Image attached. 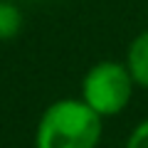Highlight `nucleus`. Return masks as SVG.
Instances as JSON below:
<instances>
[{
    "mask_svg": "<svg viewBox=\"0 0 148 148\" xmlns=\"http://www.w3.org/2000/svg\"><path fill=\"white\" fill-rule=\"evenodd\" d=\"M104 119L82 99H57L42 111L35 128V148H96Z\"/></svg>",
    "mask_w": 148,
    "mask_h": 148,
    "instance_id": "f257e3e1",
    "label": "nucleus"
},
{
    "mask_svg": "<svg viewBox=\"0 0 148 148\" xmlns=\"http://www.w3.org/2000/svg\"><path fill=\"white\" fill-rule=\"evenodd\" d=\"M133 86H136V82L126 64L104 59V62H96L84 74L79 99L86 101L101 119H109L121 114L128 106Z\"/></svg>",
    "mask_w": 148,
    "mask_h": 148,
    "instance_id": "f03ea898",
    "label": "nucleus"
},
{
    "mask_svg": "<svg viewBox=\"0 0 148 148\" xmlns=\"http://www.w3.org/2000/svg\"><path fill=\"white\" fill-rule=\"evenodd\" d=\"M126 67L131 72L136 86L148 89V30L136 35V40L131 42L128 54H126Z\"/></svg>",
    "mask_w": 148,
    "mask_h": 148,
    "instance_id": "7ed1b4c3",
    "label": "nucleus"
},
{
    "mask_svg": "<svg viewBox=\"0 0 148 148\" xmlns=\"http://www.w3.org/2000/svg\"><path fill=\"white\" fill-rule=\"evenodd\" d=\"M22 30V12L20 8L0 0V40H12Z\"/></svg>",
    "mask_w": 148,
    "mask_h": 148,
    "instance_id": "20e7f679",
    "label": "nucleus"
},
{
    "mask_svg": "<svg viewBox=\"0 0 148 148\" xmlns=\"http://www.w3.org/2000/svg\"><path fill=\"white\" fill-rule=\"evenodd\" d=\"M126 148H148V119L141 121L131 131V136L126 141Z\"/></svg>",
    "mask_w": 148,
    "mask_h": 148,
    "instance_id": "39448f33",
    "label": "nucleus"
}]
</instances>
